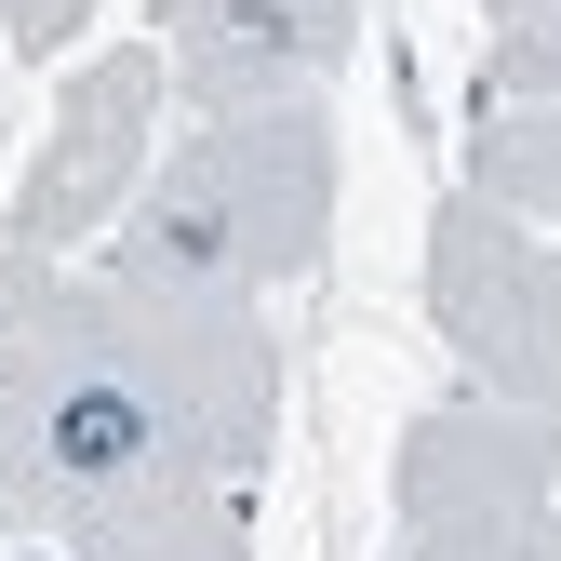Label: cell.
<instances>
[{
    "mask_svg": "<svg viewBox=\"0 0 561 561\" xmlns=\"http://www.w3.org/2000/svg\"><path fill=\"white\" fill-rule=\"evenodd\" d=\"M0 522L54 561H254V481L107 375L41 308V254L0 241Z\"/></svg>",
    "mask_w": 561,
    "mask_h": 561,
    "instance_id": "obj_1",
    "label": "cell"
},
{
    "mask_svg": "<svg viewBox=\"0 0 561 561\" xmlns=\"http://www.w3.org/2000/svg\"><path fill=\"white\" fill-rule=\"evenodd\" d=\"M334 201H347V134L334 94L308 107H228V121H187V148H148L121 201V241L107 267L148 280V295H201V308H267L321 280L334 254Z\"/></svg>",
    "mask_w": 561,
    "mask_h": 561,
    "instance_id": "obj_2",
    "label": "cell"
},
{
    "mask_svg": "<svg viewBox=\"0 0 561 561\" xmlns=\"http://www.w3.org/2000/svg\"><path fill=\"white\" fill-rule=\"evenodd\" d=\"M41 308L81 334L107 375L148 388V401H161L228 481H267V442H280V334H267L254 308L148 295V280H121V267H67V254H41Z\"/></svg>",
    "mask_w": 561,
    "mask_h": 561,
    "instance_id": "obj_3",
    "label": "cell"
},
{
    "mask_svg": "<svg viewBox=\"0 0 561 561\" xmlns=\"http://www.w3.org/2000/svg\"><path fill=\"white\" fill-rule=\"evenodd\" d=\"M388 561H561V455L548 414L428 401L388 455Z\"/></svg>",
    "mask_w": 561,
    "mask_h": 561,
    "instance_id": "obj_4",
    "label": "cell"
},
{
    "mask_svg": "<svg viewBox=\"0 0 561 561\" xmlns=\"http://www.w3.org/2000/svg\"><path fill=\"white\" fill-rule=\"evenodd\" d=\"M428 321L455 347L468 401L548 414V388H561V267H548V228H508L495 201L455 187L428 215Z\"/></svg>",
    "mask_w": 561,
    "mask_h": 561,
    "instance_id": "obj_5",
    "label": "cell"
},
{
    "mask_svg": "<svg viewBox=\"0 0 561 561\" xmlns=\"http://www.w3.org/2000/svg\"><path fill=\"white\" fill-rule=\"evenodd\" d=\"M148 148H161V41H121V54H94V67H67V94H54V121H41L27 174H14L0 241H14V254L94 241L121 201H134Z\"/></svg>",
    "mask_w": 561,
    "mask_h": 561,
    "instance_id": "obj_6",
    "label": "cell"
},
{
    "mask_svg": "<svg viewBox=\"0 0 561 561\" xmlns=\"http://www.w3.org/2000/svg\"><path fill=\"white\" fill-rule=\"evenodd\" d=\"M148 41H161V94H187V121L308 107L362 54V0H148Z\"/></svg>",
    "mask_w": 561,
    "mask_h": 561,
    "instance_id": "obj_7",
    "label": "cell"
},
{
    "mask_svg": "<svg viewBox=\"0 0 561 561\" xmlns=\"http://www.w3.org/2000/svg\"><path fill=\"white\" fill-rule=\"evenodd\" d=\"M468 201H495L508 228H548V201H561V121L548 107H468Z\"/></svg>",
    "mask_w": 561,
    "mask_h": 561,
    "instance_id": "obj_8",
    "label": "cell"
},
{
    "mask_svg": "<svg viewBox=\"0 0 561 561\" xmlns=\"http://www.w3.org/2000/svg\"><path fill=\"white\" fill-rule=\"evenodd\" d=\"M107 0H0V67H81Z\"/></svg>",
    "mask_w": 561,
    "mask_h": 561,
    "instance_id": "obj_9",
    "label": "cell"
},
{
    "mask_svg": "<svg viewBox=\"0 0 561 561\" xmlns=\"http://www.w3.org/2000/svg\"><path fill=\"white\" fill-rule=\"evenodd\" d=\"M548 41H495V54H481V81H468V107H548Z\"/></svg>",
    "mask_w": 561,
    "mask_h": 561,
    "instance_id": "obj_10",
    "label": "cell"
},
{
    "mask_svg": "<svg viewBox=\"0 0 561 561\" xmlns=\"http://www.w3.org/2000/svg\"><path fill=\"white\" fill-rule=\"evenodd\" d=\"M495 14V41H561V0H481Z\"/></svg>",
    "mask_w": 561,
    "mask_h": 561,
    "instance_id": "obj_11",
    "label": "cell"
},
{
    "mask_svg": "<svg viewBox=\"0 0 561 561\" xmlns=\"http://www.w3.org/2000/svg\"><path fill=\"white\" fill-rule=\"evenodd\" d=\"M0 561H54V548H27V535H14V548H0Z\"/></svg>",
    "mask_w": 561,
    "mask_h": 561,
    "instance_id": "obj_12",
    "label": "cell"
}]
</instances>
